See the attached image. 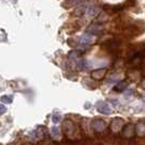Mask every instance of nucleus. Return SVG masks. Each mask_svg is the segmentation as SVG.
<instances>
[{"label":"nucleus","instance_id":"nucleus-1","mask_svg":"<svg viewBox=\"0 0 145 145\" xmlns=\"http://www.w3.org/2000/svg\"><path fill=\"white\" fill-rule=\"evenodd\" d=\"M121 47V40L118 38H112L104 42V48L112 54H119Z\"/></svg>","mask_w":145,"mask_h":145},{"label":"nucleus","instance_id":"nucleus-2","mask_svg":"<svg viewBox=\"0 0 145 145\" xmlns=\"http://www.w3.org/2000/svg\"><path fill=\"white\" fill-rule=\"evenodd\" d=\"M63 131L65 133L67 139L72 140V139H76L78 135V130L76 126L74 125V122L71 120H65L64 121V125H63Z\"/></svg>","mask_w":145,"mask_h":145},{"label":"nucleus","instance_id":"nucleus-3","mask_svg":"<svg viewBox=\"0 0 145 145\" xmlns=\"http://www.w3.org/2000/svg\"><path fill=\"white\" fill-rule=\"evenodd\" d=\"M123 127H125V121L121 118H114L110 122V125H109V129L113 133L120 132L123 129Z\"/></svg>","mask_w":145,"mask_h":145},{"label":"nucleus","instance_id":"nucleus-4","mask_svg":"<svg viewBox=\"0 0 145 145\" xmlns=\"http://www.w3.org/2000/svg\"><path fill=\"white\" fill-rule=\"evenodd\" d=\"M135 125L132 123H129L127 126H125L123 129L121 130V135L122 138H126V139H131L135 135Z\"/></svg>","mask_w":145,"mask_h":145},{"label":"nucleus","instance_id":"nucleus-5","mask_svg":"<svg viewBox=\"0 0 145 145\" xmlns=\"http://www.w3.org/2000/svg\"><path fill=\"white\" fill-rule=\"evenodd\" d=\"M91 128L95 131V132H103L106 130L107 125L106 122L102 119H94V120L91 122Z\"/></svg>","mask_w":145,"mask_h":145},{"label":"nucleus","instance_id":"nucleus-6","mask_svg":"<svg viewBox=\"0 0 145 145\" xmlns=\"http://www.w3.org/2000/svg\"><path fill=\"white\" fill-rule=\"evenodd\" d=\"M125 30H126V33H127L129 36L134 37V36H139L140 34H142L144 29L141 28V27L138 26V25L132 24V25H127L126 28H125Z\"/></svg>","mask_w":145,"mask_h":145},{"label":"nucleus","instance_id":"nucleus-7","mask_svg":"<svg viewBox=\"0 0 145 145\" xmlns=\"http://www.w3.org/2000/svg\"><path fill=\"white\" fill-rule=\"evenodd\" d=\"M95 106H97V112L101 113V114H104V115H109V114H112V112H113L108 104L106 102H103V101L97 102Z\"/></svg>","mask_w":145,"mask_h":145},{"label":"nucleus","instance_id":"nucleus-8","mask_svg":"<svg viewBox=\"0 0 145 145\" xmlns=\"http://www.w3.org/2000/svg\"><path fill=\"white\" fill-rule=\"evenodd\" d=\"M107 74V68H99L91 72V78L94 80H102Z\"/></svg>","mask_w":145,"mask_h":145},{"label":"nucleus","instance_id":"nucleus-9","mask_svg":"<svg viewBox=\"0 0 145 145\" xmlns=\"http://www.w3.org/2000/svg\"><path fill=\"white\" fill-rule=\"evenodd\" d=\"M123 8H125L123 5H115V6H113V5H105V6L103 7V9L105 11H107L108 13H110V14H115V13L120 12V11L123 10Z\"/></svg>","mask_w":145,"mask_h":145},{"label":"nucleus","instance_id":"nucleus-10","mask_svg":"<svg viewBox=\"0 0 145 145\" xmlns=\"http://www.w3.org/2000/svg\"><path fill=\"white\" fill-rule=\"evenodd\" d=\"M94 40H95V38L93 35H89V34H86V35H82V36L79 38V43H80V46H89L91 43L94 42Z\"/></svg>","mask_w":145,"mask_h":145},{"label":"nucleus","instance_id":"nucleus-11","mask_svg":"<svg viewBox=\"0 0 145 145\" xmlns=\"http://www.w3.org/2000/svg\"><path fill=\"white\" fill-rule=\"evenodd\" d=\"M103 31H104V27L102 25L92 24L88 27V33H90L91 35H101Z\"/></svg>","mask_w":145,"mask_h":145},{"label":"nucleus","instance_id":"nucleus-12","mask_svg":"<svg viewBox=\"0 0 145 145\" xmlns=\"http://www.w3.org/2000/svg\"><path fill=\"white\" fill-rule=\"evenodd\" d=\"M42 129H43V127H39L38 129H36V130L31 131V132L29 133V137L33 140H41L43 137L46 135V132H41Z\"/></svg>","mask_w":145,"mask_h":145},{"label":"nucleus","instance_id":"nucleus-13","mask_svg":"<svg viewBox=\"0 0 145 145\" xmlns=\"http://www.w3.org/2000/svg\"><path fill=\"white\" fill-rule=\"evenodd\" d=\"M135 133L138 137H144L145 135V122L140 121L135 125Z\"/></svg>","mask_w":145,"mask_h":145},{"label":"nucleus","instance_id":"nucleus-14","mask_svg":"<svg viewBox=\"0 0 145 145\" xmlns=\"http://www.w3.org/2000/svg\"><path fill=\"white\" fill-rule=\"evenodd\" d=\"M128 87V82L122 80V81H119L117 85L114 87V91L116 92H122L123 90H126V88Z\"/></svg>","mask_w":145,"mask_h":145},{"label":"nucleus","instance_id":"nucleus-15","mask_svg":"<svg viewBox=\"0 0 145 145\" xmlns=\"http://www.w3.org/2000/svg\"><path fill=\"white\" fill-rule=\"evenodd\" d=\"M50 135H51V138L53 140H57L60 138V129L59 127H56V126H53V127L50 129Z\"/></svg>","mask_w":145,"mask_h":145},{"label":"nucleus","instance_id":"nucleus-16","mask_svg":"<svg viewBox=\"0 0 145 145\" xmlns=\"http://www.w3.org/2000/svg\"><path fill=\"white\" fill-rule=\"evenodd\" d=\"M77 67L79 69H86L87 68V61L85 59H78L77 60Z\"/></svg>","mask_w":145,"mask_h":145},{"label":"nucleus","instance_id":"nucleus-17","mask_svg":"<svg viewBox=\"0 0 145 145\" xmlns=\"http://www.w3.org/2000/svg\"><path fill=\"white\" fill-rule=\"evenodd\" d=\"M0 100H1V102L5 103V104H11L13 101V97L12 95H2Z\"/></svg>","mask_w":145,"mask_h":145},{"label":"nucleus","instance_id":"nucleus-18","mask_svg":"<svg viewBox=\"0 0 145 145\" xmlns=\"http://www.w3.org/2000/svg\"><path fill=\"white\" fill-rule=\"evenodd\" d=\"M137 5V0H126V2H125V7H127V8H133V7H135Z\"/></svg>","mask_w":145,"mask_h":145},{"label":"nucleus","instance_id":"nucleus-19","mask_svg":"<svg viewBox=\"0 0 145 145\" xmlns=\"http://www.w3.org/2000/svg\"><path fill=\"white\" fill-rule=\"evenodd\" d=\"M61 115L60 114H54V115L52 116V121L54 122V123H57V122H60L61 121Z\"/></svg>","mask_w":145,"mask_h":145},{"label":"nucleus","instance_id":"nucleus-20","mask_svg":"<svg viewBox=\"0 0 145 145\" xmlns=\"http://www.w3.org/2000/svg\"><path fill=\"white\" fill-rule=\"evenodd\" d=\"M42 145H60V144L57 142H55V141H44Z\"/></svg>","mask_w":145,"mask_h":145},{"label":"nucleus","instance_id":"nucleus-21","mask_svg":"<svg viewBox=\"0 0 145 145\" xmlns=\"http://www.w3.org/2000/svg\"><path fill=\"white\" fill-rule=\"evenodd\" d=\"M6 112H7V107L3 105V104H0V115L5 114Z\"/></svg>","mask_w":145,"mask_h":145},{"label":"nucleus","instance_id":"nucleus-22","mask_svg":"<svg viewBox=\"0 0 145 145\" xmlns=\"http://www.w3.org/2000/svg\"><path fill=\"white\" fill-rule=\"evenodd\" d=\"M110 102L115 105H119V101H117V100H110Z\"/></svg>","mask_w":145,"mask_h":145},{"label":"nucleus","instance_id":"nucleus-23","mask_svg":"<svg viewBox=\"0 0 145 145\" xmlns=\"http://www.w3.org/2000/svg\"><path fill=\"white\" fill-rule=\"evenodd\" d=\"M141 85H142V87H143V88L145 89V78L143 79V81H142V84H141Z\"/></svg>","mask_w":145,"mask_h":145},{"label":"nucleus","instance_id":"nucleus-24","mask_svg":"<svg viewBox=\"0 0 145 145\" xmlns=\"http://www.w3.org/2000/svg\"><path fill=\"white\" fill-rule=\"evenodd\" d=\"M24 145H33V144H29V143H28V144H24Z\"/></svg>","mask_w":145,"mask_h":145},{"label":"nucleus","instance_id":"nucleus-25","mask_svg":"<svg viewBox=\"0 0 145 145\" xmlns=\"http://www.w3.org/2000/svg\"><path fill=\"white\" fill-rule=\"evenodd\" d=\"M11 145H15V144H11Z\"/></svg>","mask_w":145,"mask_h":145}]
</instances>
